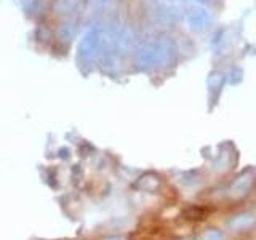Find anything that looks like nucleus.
<instances>
[{"label":"nucleus","mask_w":256,"mask_h":240,"mask_svg":"<svg viewBox=\"0 0 256 240\" xmlns=\"http://www.w3.org/2000/svg\"><path fill=\"white\" fill-rule=\"evenodd\" d=\"M178 48L174 38L165 34L141 38L133 53V64L142 72L160 70L174 61Z\"/></svg>","instance_id":"f257e3e1"},{"label":"nucleus","mask_w":256,"mask_h":240,"mask_svg":"<svg viewBox=\"0 0 256 240\" xmlns=\"http://www.w3.org/2000/svg\"><path fill=\"white\" fill-rule=\"evenodd\" d=\"M102 45V22H88L85 30L78 36L77 42V61L78 66L92 68L100 64Z\"/></svg>","instance_id":"f03ea898"},{"label":"nucleus","mask_w":256,"mask_h":240,"mask_svg":"<svg viewBox=\"0 0 256 240\" xmlns=\"http://www.w3.org/2000/svg\"><path fill=\"white\" fill-rule=\"evenodd\" d=\"M184 21H186L188 28L192 32H196V34H205V32L213 29L214 16L208 10V6L192 5L186 8V12H184Z\"/></svg>","instance_id":"7ed1b4c3"},{"label":"nucleus","mask_w":256,"mask_h":240,"mask_svg":"<svg viewBox=\"0 0 256 240\" xmlns=\"http://www.w3.org/2000/svg\"><path fill=\"white\" fill-rule=\"evenodd\" d=\"M226 74L224 72H221V70H213V72H210V76H208V88L213 92H221L222 90V86H224V84H226Z\"/></svg>","instance_id":"20e7f679"},{"label":"nucleus","mask_w":256,"mask_h":240,"mask_svg":"<svg viewBox=\"0 0 256 240\" xmlns=\"http://www.w3.org/2000/svg\"><path fill=\"white\" fill-rule=\"evenodd\" d=\"M192 2H196L197 5H202V6H213L216 0H192Z\"/></svg>","instance_id":"39448f33"},{"label":"nucleus","mask_w":256,"mask_h":240,"mask_svg":"<svg viewBox=\"0 0 256 240\" xmlns=\"http://www.w3.org/2000/svg\"><path fill=\"white\" fill-rule=\"evenodd\" d=\"M166 2H170V4H178V2H181V0H166Z\"/></svg>","instance_id":"423d86ee"}]
</instances>
